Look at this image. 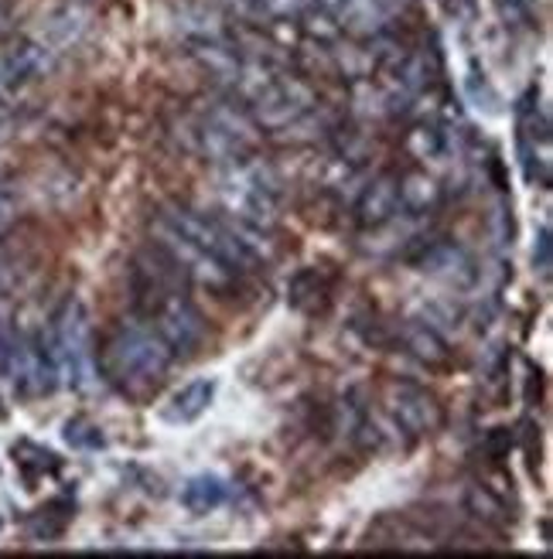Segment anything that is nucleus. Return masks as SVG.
Returning <instances> with one entry per match:
<instances>
[{"instance_id": "nucleus-2", "label": "nucleus", "mask_w": 553, "mask_h": 559, "mask_svg": "<svg viewBox=\"0 0 553 559\" xmlns=\"http://www.w3.org/2000/svg\"><path fill=\"white\" fill-rule=\"evenodd\" d=\"M172 348L144 321L114 324L96 348V372L123 396H148L172 369Z\"/></svg>"}, {"instance_id": "nucleus-6", "label": "nucleus", "mask_w": 553, "mask_h": 559, "mask_svg": "<svg viewBox=\"0 0 553 559\" xmlns=\"http://www.w3.org/2000/svg\"><path fill=\"white\" fill-rule=\"evenodd\" d=\"M383 409L390 413L393 427L413 440L434 437L440 430V424H445V406H440V400L427 385L410 382V379L383 382Z\"/></svg>"}, {"instance_id": "nucleus-13", "label": "nucleus", "mask_w": 553, "mask_h": 559, "mask_svg": "<svg viewBox=\"0 0 553 559\" xmlns=\"http://www.w3.org/2000/svg\"><path fill=\"white\" fill-rule=\"evenodd\" d=\"M215 400V382L212 379H196L181 385L178 393L168 400V406H164V419L168 424H196V419L212 406Z\"/></svg>"}, {"instance_id": "nucleus-23", "label": "nucleus", "mask_w": 553, "mask_h": 559, "mask_svg": "<svg viewBox=\"0 0 553 559\" xmlns=\"http://www.w3.org/2000/svg\"><path fill=\"white\" fill-rule=\"evenodd\" d=\"M509 447H513V433L506 430V427H495V430H489V437H485V454H489V461H506L509 457Z\"/></svg>"}, {"instance_id": "nucleus-20", "label": "nucleus", "mask_w": 553, "mask_h": 559, "mask_svg": "<svg viewBox=\"0 0 553 559\" xmlns=\"http://www.w3.org/2000/svg\"><path fill=\"white\" fill-rule=\"evenodd\" d=\"M66 440L72 447H79V451H99V447L106 443L103 430L93 424V419H86V416L69 419V424H66Z\"/></svg>"}, {"instance_id": "nucleus-1", "label": "nucleus", "mask_w": 553, "mask_h": 559, "mask_svg": "<svg viewBox=\"0 0 553 559\" xmlns=\"http://www.w3.org/2000/svg\"><path fill=\"white\" fill-rule=\"evenodd\" d=\"M191 280L157 242L137 249L130 260V300L144 324H151L175 358H185L205 342V318L188 294Z\"/></svg>"}, {"instance_id": "nucleus-24", "label": "nucleus", "mask_w": 553, "mask_h": 559, "mask_svg": "<svg viewBox=\"0 0 553 559\" xmlns=\"http://www.w3.org/2000/svg\"><path fill=\"white\" fill-rule=\"evenodd\" d=\"M533 266L540 270V276H550V266H553V242H550V226H540V233H537V246H533Z\"/></svg>"}, {"instance_id": "nucleus-12", "label": "nucleus", "mask_w": 553, "mask_h": 559, "mask_svg": "<svg viewBox=\"0 0 553 559\" xmlns=\"http://www.w3.org/2000/svg\"><path fill=\"white\" fill-rule=\"evenodd\" d=\"M339 21L345 32L355 35H376L397 14V0H342Z\"/></svg>"}, {"instance_id": "nucleus-9", "label": "nucleus", "mask_w": 553, "mask_h": 559, "mask_svg": "<svg viewBox=\"0 0 553 559\" xmlns=\"http://www.w3.org/2000/svg\"><path fill=\"white\" fill-rule=\"evenodd\" d=\"M397 212H400V175H390V171L373 178L355 199L358 229L376 233L383 226H390V222L397 218Z\"/></svg>"}, {"instance_id": "nucleus-14", "label": "nucleus", "mask_w": 553, "mask_h": 559, "mask_svg": "<svg viewBox=\"0 0 553 559\" xmlns=\"http://www.w3.org/2000/svg\"><path fill=\"white\" fill-rule=\"evenodd\" d=\"M328 297H331L328 280H325V273H321L318 266H304V270H297L294 280L287 284V300H291V307H297V311H304V314L325 311V307H328Z\"/></svg>"}, {"instance_id": "nucleus-15", "label": "nucleus", "mask_w": 553, "mask_h": 559, "mask_svg": "<svg viewBox=\"0 0 553 559\" xmlns=\"http://www.w3.org/2000/svg\"><path fill=\"white\" fill-rule=\"evenodd\" d=\"M440 205V185L427 171L400 175V212L407 215H431Z\"/></svg>"}, {"instance_id": "nucleus-8", "label": "nucleus", "mask_w": 553, "mask_h": 559, "mask_svg": "<svg viewBox=\"0 0 553 559\" xmlns=\"http://www.w3.org/2000/svg\"><path fill=\"white\" fill-rule=\"evenodd\" d=\"M410 263L417 266L424 276L437 280V284L455 287V290H468L479 284V266L475 260L464 253V249L451 239H434V242H421L417 253L410 257Z\"/></svg>"}, {"instance_id": "nucleus-3", "label": "nucleus", "mask_w": 553, "mask_h": 559, "mask_svg": "<svg viewBox=\"0 0 553 559\" xmlns=\"http://www.w3.org/2000/svg\"><path fill=\"white\" fill-rule=\"evenodd\" d=\"M219 202L223 212L236 218V229L250 236H267L276 226V212H281V191L276 178L260 164L233 160L223 164V178H219Z\"/></svg>"}, {"instance_id": "nucleus-18", "label": "nucleus", "mask_w": 553, "mask_h": 559, "mask_svg": "<svg viewBox=\"0 0 553 559\" xmlns=\"http://www.w3.org/2000/svg\"><path fill=\"white\" fill-rule=\"evenodd\" d=\"M407 151L417 160H437L448 151V133L437 123H417L407 133Z\"/></svg>"}, {"instance_id": "nucleus-5", "label": "nucleus", "mask_w": 553, "mask_h": 559, "mask_svg": "<svg viewBox=\"0 0 553 559\" xmlns=\"http://www.w3.org/2000/svg\"><path fill=\"white\" fill-rule=\"evenodd\" d=\"M315 103L318 99H315L308 82L273 72L263 86L246 99V109H250V117L257 120L260 130L284 133L294 123H301L308 114H315Z\"/></svg>"}, {"instance_id": "nucleus-22", "label": "nucleus", "mask_w": 553, "mask_h": 559, "mask_svg": "<svg viewBox=\"0 0 553 559\" xmlns=\"http://www.w3.org/2000/svg\"><path fill=\"white\" fill-rule=\"evenodd\" d=\"M495 11L506 27H527L533 21V0H495Z\"/></svg>"}, {"instance_id": "nucleus-25", "label": "nucleus", "mask_w": 553, "mask_h": 559, "mask_svg": "<svg viewBox=\"0 0 553 559\" xmlns=\"http://www.w3.org/2000/svg\"><path fill=\"white\" fill-rule=\"evenodd\" d=\"M17 260H14V253L8 246H0V297L8 300V294L14 290V284H17Z\"/></svg>"}, {"instance_id": "nucleus-17", "label": "nucleus", "mask_w": 553, "mask_h": 559, "mask_svg": "<svg viewBox=\"0 0 553 559\" xmlns=\"http://www.w3.org/2000/svg\"><path fill=\"white\" fill-rule=\"evenodd\" d=\"M464 509L472 519H479L482 525H506L509 522V509L506 501L495 495L492 488L485 485H472L464 491Z\"/></svg>"}, {"instance_id": "nucleus-31", "label": "nucleus", "mask_w": 553, "mask_h": 559, "mask_svg": "<svg viewBox=\"0 0 553 559\" xmlns=\"http://www.w3.org/2000/svg\"><path fill=\"white\" fill-rule=\"evenodd\" d=\"M0 419H4V400H0Z\"/></svg>"}, {"instance_id": "nucleus-28", "label": "nucleus", "mask_w": 553, "mask_h": 559, "mask_svg": "<svg viewBox=\"0 0 553 559\" xmlns=\"http://www.w3.org/2000/svg\"><path fill=\"white\" fill-rule=\"evenodd\" d=\"M8 218H11V191L4 181H0V229L8 226Z\"/></svg>"}, {"instance_id": "nucleus-10", "label": "nucleus", "mask_w": 553, "mask_h": 559, "mask_svg": "<svg viewBox=\"0 0 553 559\" xmlns=\"http://www.w3.org/2000/svg\"><path fill=\"white\" fill-rule=\"evenodd\" d=\"M393 342L431 369H445L451 361V345L431 321H400L393 324Z\"/></svg>"}, {"instance_id": "nucleus-19", "label": "nucleus", "mask_w": 553, "mask_h": 559, "mask_svg": "<svg viewBox=\"0 0 553 559\" xmlns=\"http://www.w3.org/2000/svg\"><path fill=\"white\" fill-rule=\"evenodd\" d=\"M69 519H72V506H69V501H62V498H55V501H48L42 512H35L32 536L35 539H59L66 533Z\"/></svg>"}, {"instance_id": "nucleus-11", "label": "nucleus", "mask_w": 553, "mask_h": 559, "mask_svg": "<svg viewBox=\"0 0 553 559\" xmlns=\"http://www.w3.org/2000/svg\"><path fill=\"white\" fill-rule=\"evenodd\" d=\"M86 14H82L79 8H55L42 17V35L38 41L48 45L55 55H62L69 48H75L82 41V35H86Z\"/></svg>"}, {"instance_id": "nucleus-21", "label": "nucleus", "mask_w": 553, "mask_h": 559, "mask_svg": "<svg viewBox=\"0 0 553 559\" xmlns=\"http://www.w3.org/2000/svg\"><path fill=\"white\" fill-rule=\"evenodd\" d=\"M21 447H24L27 454H32V461H27V457H17V467H21V471H27V474L35 471V478H42V474H59L62 461L55 457L51 451H45V447H35V443H27V440H21Z\"/></svg>"}, {"instance_id": "nucleus-30", "label": "nucleus", "mask_w": 553, "mask_h": 559, "mask_svg": "<svg viewBox=\"0 0 553 559\" xmlns=\"http://www.w3.org/2000/svg\"><path fill=\"white\" fill-rule=\"evenodd\" d=\"M8 136V123H4V117H0V140Z\"/></svg>"}, {"instance_id": "nucleus-26", "label": "nucleus", "mask_w": 553, "mask_h": 559, "mask_svg": "<svg viewBox=\"0 0 553 559\" xmlns=\"http://www.w3.org/2000/svg\"><path fill=\"white\" fill-rule=\"evenodd\" d=\"M14 342H17L14 324L11 321H0V376H8L11 355H14Z\"/></svg>"}, {"instance_id": "nucleus-29", "label": "nucleus", "mask_w": 553, "mask_h": 559, "mask_svg": "<svg viewBox=\"0 0 553 559\" xmlns=\"http://www.w3.org/2000/svg\"><path fill=\"white\" fill-rule=\"evenodd\" d=\"M8 17H11V11H8L4 0H0V32H4V27H8Z\"/></svg>"}, {"instance_id": "nucleus-4", "label": "nucleus", "mask_w": 553, "mask_h": 559, "mask_svg": "<svg viewBox=\"0 0 553 559\" xmlns=\"http://www.w3.org/2000/svg\"><path fill=\"white\" fill-rule=\"evenodd\" d=\"M48 352L59 369V382L69 389H90L96 379V345H93V318L79 297H66L42 331Z\"/></svg>"}, {"instance_id": "nucleus-16", "label": "nucleus", "mask_w": 553, "mask_h": 559, "mask_svg": "<svg viewBox=\"0 0 553 559\" xmlns=\"http://www.w3.org/2000/svg\"><path fill=\"white\" fill-rule=\"evenodd\" d=\"M226 498H230V485L223 478H215V474H199V478H191L181 488V506L196 515H209L215 509H223Z\"/></svg>"}, {"instance_id": "nucleus-7", "label": "nucleus", "mask_w": 553, "mask_h": 559, "mask_svg": "<svg viewBox=\"0 0 553 559\" xmlns=\"http://www.w3.org/2000/svg\"><path fill=\"white\" fill-rule=\"evenodd\" d=\"M8 376L14 379L17 393L27 400L55 393V385H59V369H55V358L48 352V342H45L42 331L38 334H17Z\"/></svg>"}, {"instance_id": "nucleus-27", "label": "nucleus", "mask_w": 553, "mask_h": 559, "mask_svg": "<svg viewBox=\"0 0 553 559\" xmlns=\"http://www.w3.org/2000/svg\"><path fill=\"white\" fill-rule=\"evenodd\" d=\"M21 90V82L14 79V72L8 69V62H4V51H0V106H4L14 93Z\"/></svg>"}]
</instances>
